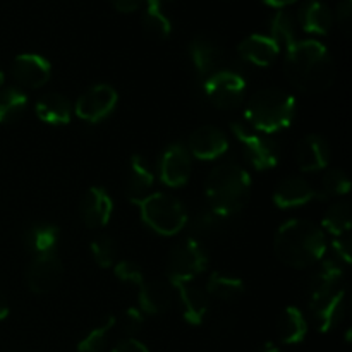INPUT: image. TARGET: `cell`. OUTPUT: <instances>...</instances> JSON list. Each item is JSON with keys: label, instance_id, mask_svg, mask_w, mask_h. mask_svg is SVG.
<instances>
[{"label": "cell", "instance_id": "obj_34", "mask_svg": "<svg viewBox=\"0 0 352 352\" xmlns=\"http://www.w3.org/2000/svg\"><path fill=\"white\" fill-rule=\"evenodd\" d=\"M270 36L277 41L280 52L291 47L296 41L294 23H292L291 16L287 12H284V10H278L270 21Z\"/></svg>", "mask_w": 352, "mask_h": 352}, {"label": "cell", "instance_id": "obj_46", "mask_svg": "<svg viewBox=\"0 0 352 352\" xmlns=\"http://www.w3.org/2000/svg\"><path fill=\"white\" fill-rule=\"evenodd\" d=\"M3 81H6V76H3V72H2V71H0V88H2Z\"/></svg>", "mask_w": 352, "mask_h": 352}, {"label": "cell", "instance_id": "obj_6", "mask_svg": "<svg viewBox=\"0 0 352 352\" xmlns=\"http://www.w3.org/2000/svg\"><path fill=\"white\" fill-rule=\"evenodd\" d=\"M208 267V253L199 241H181L170 250L167 258L168 284L196 280Z\"/></svg>", "mask_w": 352, "mask_h": 352}, {"label": "cell", "instance_id": "obj_33", "mask_svg": "<svg viewBox=\"0 0 352 352\" xmlns=\"http://www.w3.org/2000/svg\"><path fill=\"white\" fill-rule=\"evenodd\" d=\"M351 189L349 177L342 170H329L325 172L322 179V184L316 189V198L318 199H330L346 196Z\"/></svg>", "mask_w": 352, "mask_h": 352}, {"label": "cell", "instance_id": "obj_26", "mask_svg": "<svg viewBox=\"0 0 352 352\" xmlns=\"http://www.w3.org/2000/svg\"><path fill=\"white\" fill-rule=\"evenodd\" d=\"M206 294L212 298L220 299V301H236L246 292L243 278L236 275L223 274V272H213L210 274L205 287Z\"/></svg>", "mask_w": 352, "mask_h": 352}, {"label": "cell", "instance_id": "obj_43", "mask_svg": "<svg viewBox=\"0 0 352 352\" xmlns=\"http://www.w3.org/2000/svg\"><path fill=\"white\" fill-rule=\"evenodd\" d=\"M261 2L267 3V6L270 7H275V9H284V7L292 6V3L298 2V0H261Z\"/></svg>", "mask_w": 352, "mask_h": 352}, {"label": "cell", "instance_id": "obj_8", "mask_svg": "<svg viewBox=\"0 0 352 352\" xmlns=\"http://www.w3.org/2000/svg\"><path fill=\"white\" fill-rule=\"evenodd\" d=\"M230 129L243 146L246 160L250 162L251 167L260 172L277 167L280 162V148L274 140L260 133H253L246 126L237 122H234Z\"/></svg>", "mask_w": 352, "mask_h": 352}, {"label": "cell", "instance_id": "obj_13", "mask_svg": "<svg viewBox=\"0 0 352 352\" xmlns=\"http://www.w3.org/2000/svg\"><path fill=\"white\" fill-rule=\"evenodd\" d=\"M52 76V65L43 55L21 54L12 62V78L23 88L36 89L47 85Z\"/></svg>", "mask_w": 352, "mask_h": 352}, {"label": "cell", "instance_id": "obj_12", "mask_svg": "<svg viewBox=\"0 0 352 352\" xmlns=\"http://www.w3.org/2000/svg\"><path fill=\"white\" fill-rule=\"evenodd\" d=\"M160 181L167 188H182L191 175V155L181 143H174L162 153L158 164Z\"/></svg>", "mask_w": 352, "mask_h": 352}, {"label": "cell", "instance_id": "obj_30", "mask_svg": "<svg viewBox=\"0 0 352 352\" xmlns=\"http://www.w3.org/2000/svg\"><path fill=\"white\" fill-rule=\"evenodd\" d=\"M352 226V210L347 201L333 203L332 206L327 208L322 219V230L332 234L333 237L349 234Z\"/></svg>", "mask_w": 352, "mask_h": 352}, {"label": "cell", "instance_id": "obj_32", "mask_svg": "<svg viewBox=\"0 0 352 352\" xmlns=\"http://www.w3.org/2000/svg\"><path fill=\"white\" fill-rule=\"evenodd\" d=\"M117 318L113 315L107 316L98 327H95L93 330H89L78 344L79 352H103L107 347V342H109L110 332L116 327Z\"/></svg>", "mask_w": 352, "mask_h": 352}, {"label": "cell", "instance_id": "obj_36", "mask_svg": "<svg viewBox=\"0 0 352 352\" xmlns=\"http://www.w3.org/2000/svg\"><path fill=\"white\" fill-rule=\"evenodd\" d=\"M113 274L124 284H133L141 287L144 284V274L138 263L131 260H120L113 265Z\"/></svg>", "mask_w": 352, "mask_h": 352}, {"label": "cell", "instance_id": "obj_18", "mask_svg": "<svg viewBox=\"0 0 352 352\" xmlns=\"http://www.w3.org/2000/svg\"><path fill=\"white\" fill-rule=\"evenodd\" d=\"M296 162L302 172L325 170L330 162L329 143L320 134H308L296 146Z\"/></svg>", "mask_w": 352, "mask_h": 352}, {"label": "cell", "instance_id": "obj_4", "mask_svg": "<svg viewBox=\"0 0 352 352\" xmlns=\"http://www.w3.org/2000/svg\"><path fill=\"white\" fill-rule=\"evenodd\" d=\"M296 116V98L284 89L265 88L254 93L246 103L244 117L261 134L287 129Z\"/></svg>", "mask_w": 352, "mask_h": 352}, {"label": "cell", "instance_id": "obj_15", "mask_svg": "<svg viewBox=\"0 0 352 352\" xmlns=\"http://www.w3.org/2000/svg\"><path fill=\"white\" fill-rule=\"evenodd\" d=\"M79 213L88 229H103L113 213V201L107 189L93 186L85 192L79 205Z\"/></svg>", "mask_w": 352, "mask_h": 352}, {"label": "cell", "instance_id": "obj_37", "mask_svg": "<svg viewBox=\"0 0 352 352\" xmlns=\"http://www.w3.org/2000/svg\"><path fill=\"white\" fill-rule=\"evenodd\" d=\"M226 217H222L220 213L213 212L212 208L205 210L203 213H199L195 219V229L198 232H212V230H217L223 223Z\"/></svg>", "mask_w": 352, "mask_h": 352}, {"label": "cell", "instance_id": "obj_23", "mask_svg": "<svg viewBox=\"0 0 352 352\" xmlns=\"http://www.w3.org/2000/svg\"><path fill=\"white\" fill-rule=\"evenodd\" d=\"M172 306V287L165 282H144L140 287V309L143 315H164Z\"/></svg>", "mask_w": 352, "mask_h": 352}, {"label": "cell", "instance_id": "obj_3", "mask_svg": "<svg viewBox=\"0 0 352 352\" xmlns=\"http://www.w3.org/2000/svg\"><path fill=\"white\" fill-rule=\"evenodd\" d=\"M206 201L213 212L229 219L246 206L251 196V177L236 162H222L208 174L205 184Z\"/></svg>", "mask_w": 352, "mask_h": 352}, {"label": "cell", "instance_id": "obj_28", "mask_svg": "<svg viewBox=\"0 0 352 352\" xmlns=\"http://www.w3.org/2000/svg\"><path fill=\"white\" fill-rule=\"evenodd\" d=\"M346 287L344 285V268L342 265L337 261L329 260L322 263L318 272L315 274L311 280V287H309V298L311 296L327 294V292L339 291V289Z\"/></svg>", "mask_w": 352, "mask_h": 352}, {"label": "cell", "instance_id": "obj_29", "mask_svg": "<svg viewBox=\"0 0 352 352\" xmlns=\"http://www.w3.org/2000/svg\"><path fill=\"white\" fill-rule=\"evenodd\" d=\"M144 3H146L143 14L144 30L157 40H167L172 33V23L165 14V0H144Z\"/></svg>", "mask_w": 352, "mask_h": 352}, {"label": "cell", "instance_id": "obj_42", "mask_svg": "<svg viewBox=\"0 0 352 352\" xmlns=\"http://www.w3.org/2000/svg\"><path fill=\"white\" fill-rule=\"evenodd\" d=\"M113 6V9L119 10L122 14L136 12L138 9H141V6L144 3V0H109Z\"/></svg>", "mask_w": 352, "mask_h": 352}, {"label": "cell", "instance_id": "obj_45", "mask_svg": "<svg viewBox=\"0 0 352 352\" xmlns=\"http://www.w3.org/2000/svg\"><path fill=\"white\" fill-rule=\"evenodd\" d=\"M256 352H282V351L278 349L277 346H274V344H265V346L260 347Z\"/></svg>", "mask_w": 352, "mask_h": 352}, {"label": "cell", "instance_id": "obj_5", "mask_svg": "<svg viewBox=\"0 0 352 352\" xmlns=\"http://www.w3.org/2000/svg\"><path fill=\"white\" fill-rule=\"evenodd\" d=\"M134 205L140 208L141 220L158 236H175L188 223L184 205L167 192H150Z\"/></svg>", "mask_w": 352, "mask_h": 352}, {"label": "cell", "instance_id": "obj_9", "mask_svg": "<svg viewBox=\"0 0 352 352\" xmlns=\"http://www.w3.org/2000/svg\"><path fill=\"white\" fill-rule=\"evenodd\" d=\"M117 100H119V95L112 86L95 85L79 96L78 102L72 107V112L85 122L96 124L113 112Z\"/></svg>", "mask_w": 352, "mask_h": 352}, {"label": "cell", "instance_id": "obj_20", "mask_svg": "<svg viewBox=\"0 0 352 352\" xmlns=\"http://www.w3.org/2000/svg\"><path fill=\"white\" fill-rule=\"evenodd\" d=\"M316 198V189L302 177H287L275 188L274 199L275 206L280 210L299 208L308 205Z\"/></svg>", "mask_w": 352, "mask_h": 352}, {"label": "cell", "instance_id": "obj_14", "mask_svg": "<svg viewBox=\"0 0 352 352\" xmlns=\"http://www.w3.org/2000/svg\"><path fill=\"white\" fill-rule=\"evenodd\" d=\"M189 155L198 160H217L229 150V140L226 133L215 126H201L189 136Z\"/></svg>", "mask_w": 352, "mask_h": 352}, {"label": "cell", "instance_id": "obj_16", "mask_svg": "<svg viewBox=\"0 0 352 352\" xmlns=\"http://www.w3.org/2000/svg\"><path fill=\"white\" fill-rule=\"evenodd\" d=\"M172 287L177 291L179 299H181L182 316L186 322L192 327L201 325L208 313V294L205 289L199 287L196 280L177 282V284H172Z\"/></svg>", "mask_w": 352, "mask_h": 352}, {"label": "cell", "instance_id": "obj_21", "mask_svg": "<svg viewBox=\"0 0 352 352\" xmlns=\"http://www.w3.org/2000/svg\"><path fill=\"white\" fill-rule=\"evenodd\" d=\"M155 175L148 167L146 160L140 155H133L126 174V195L133 203L146 198L153 188Z\"/></svg>", "mask_w": 352, "mask_h": 352}, {"label": "cell", "instance_id": "obj_1", "mask_svg": "<svg viewBox=\"0 0 352 352\" xmlns=\"http://www.w3.org/2000/svg\"><path fill=\"white\" fill-rule=\"evenodd\" d=\"M289 81L305 93H322L336 81V62L329 48L316 40H296L284 50Z\"/></svg>", "mask_w": 352, "mask_h": 352}, {"label": "cell", "instance_id": "obj_22", "mask_svg": "<svg viewBox=\"0 0 352 352\" xmlns=\"http://www.w3.org/2000/svg\"><path fill=\"white\" fill-rule=\"evenodd\" d=\"M34 113L41 122L50 126H65L72 119V105L65 96L58 93H48L36 100Z\"/></svg>", "mask_w": 352, "mask_h": 352}, {"label": "cell", "instance_id": "obj_44", "mask_svg": "<svg viewBox=\"0 0 352 352\" xmlns=\"http://www.w3.org/2000/svg\"><path fill=\"white\" fill-rule=\"evenodd\" d=\"M9 313H10L9 305H7V302H6V299L0 298V322L7 318V316H9Z\"/></svg>", "mask_w": 352, "mask_h": 352}, {"label": "cell", "instance_id": "obj_40", "mask_svg": "<svg viewBox=\"0 0 352 352\" xmlns=\"http://www.w3.org/2000/svg\"><path fill=\"white\" fill-rule=\"evenodd\" d=\"M333 250H336L339 260H342L344 263H351V234L333 237Z\"/></svg>", "mask_w": 352, "mask_h": 352}, {"label": "cell", "instance_id": "obj_17", "mask_svg": "<svg viewBox=\"0 0 352 352\" xmlns=\"http://www.w3.org/2000/svg\"><path fill=\"white\" fill-rule=\"evenodd\" d=\"M189 55L196 72L203 78H208L213 72L220 71L223 64V50L215 40L210 36L199 34L192 38L189 43Z\"/></svg>", "mask_w": 352, "mask_h": 352}, {"label": "cell", "instance_id": "obj_38", "mask_svg": "<svg viewBox=\"0 0 352 352\" xmlns=\"http://www.w3.org/2000/svg\"><path fill=\"white\" fill-rule=\"evenodd\" d=\"M144 323V315L140 308H127L120 318V327L127 336L140 332V329Z\"/></svg>", "mask_w": 352, "mask_h": 352}, {"label": "cell", "instance_id": "obj_25", "mask_svg": "<svg viewBox=\"0 0 352 352\" xmlns=\"http://www.w3.org/2000/svg\"><path fill=\"white\" fill-rule=\"evenodd\" d=\"M299 23L306 33L311 34H329L333 26V14L325 3L318 0H311L306 3L299 12Z\"/></svg>", "mask_w": 352, "mask_h": 352}, {"label": "cell", "instance_id": "obj_39", "mask_svg": "<svg viewBox=\"0 0 352 352\" xmlns=\"http://www.w3.org/2000/svg\"><path fill=\"white\" fill-rule=\"evenodd\" d=\"M336 19L344 30V33H349L352 23V0H340L339 6H337Z\"/></svg>", "mask_w": 352, "mask_h": 352}, {"label": "cell", "instance_id": "obj_7", "mask_svg": "<svg viewBox=\"0 0 352 352\" xmlns=\"http://www.w3.org/2000/svg\"><path fill=\"white\" fill-rule=\"evenodd\" d=\"M203 91L212 105L222 110H232L246 98V79L232 69H220L205 78Z\"/></svg>", "mask_w": 352, "mask_h": 352}, {"label": "cell", "instance_id": "obj_19", "mask_svg": "<svg viewBox=\"0 0 352 352\" xmlns=\"http://www.w3.org/2000/svg\"><path fill=\"white\" fill-rule=\"evenodd\" d=\"M237 54L248 64L256 65V67H268L277 60L280 48L272 36L251 34L237 45Z\"/></svg>", "mask_w": 352, "mask_h": 352}, {"label": "cell", "instance_id": "obj_24", "mask_svg": "<svg viewBox=\"0 0 352 352\" xmlns=\"http://www.w3.org/2000/svg\"><path fill=\"white\" fill-rule=\"evenodd\" d=\"M277 332L278 339L287 346L301 344L308 336V322H306L301 309L296 308V306H287L278 316Z\"/></svg>", "mask_w": 352, "mask_h": 352}, {"label": "cell", "instance_id": "obj_27", "mask_svg": "<svg viewBox=\"0 0 352 352\" xmlns=\"http://www.w3.org/2000/svg\"><path fill=\"white\" fill-rule=\"evenodd\" d=\"M58 239H60V232L52 223H36L24 236L26 248L34 256L54 254L57 250Z\"/></svg>", "mask_w": 352, "mask_h": 352}, {"label": "cell", "instance_id": "obj_35", "mask_svg": "<svg viewBox=\"0 0 352 352\" xmlns=\"http://www.w3.org/2000/svg\"><path fill=\"white\" fill-rule=\"evenodd\" d=\"M93 258H95L96 265L100 268H110L117 263V246H116V241L112 239L110 236H98L96 239H93L91 246Z\"/></svg>", "mask_w": 352, "mask_h": 352}, {"label": "cell", "instance_id": "obj_2", "mask_svg": "<svg viewBox=\"0 0 352 352\" xmlns=\"http://www.w3.org/2000/svg\"><path fill=\"white\" fill-rule=\"evenodd\" d=\"M274 250L282 263L302 270L323 258L327 251L325 232L308 220H287L275 232Z\"/></svg>", "mask_w": 352, "mask_h": 352}, {"label": "cell", "instance_id": "obj_10", "mask_svg": "<svg viewBox=\"0 0 352 352\" xmlns=\"http://www.w3.org/2000/svg\"><path fill=\"white\" fill-rule=\"evenodd\" d=\"M64 280V265L57 254L34 256L26 270L28 287L34 294H48L55 291Z\"/></svg>", "mask_w": 352, "mask_h": 352}, {"label": "cell", "instance_id": "obj_41", "mask_svg": "<svg viewBox=\"0 0 352 352\" xmlns=\"http://www.w3.org/2000/svg\"><path fill=\"white\" fill-rule=\"evenodd\" d=\"M112 352H150V351H148V347L144 346V344H141L140 340L129 337V339L120 340V342L113 347Z\"/></svg>", "mask_w": 352, "mask_h": 352}, {"label": "cell", "instance_id": "obj_31", "mask_svg": "<svg viewBox=\"0 0 352 352\" xmlns=\"http://www.w3.org/2000/svg\"><path fill=\"white\" fill-rule=\"evenodd\" d=\"M26 109L28 96L19 88H6L0 91V124L14 122Z\"/></svg>", "mask_w": 352, "mask_h": 352}, {"label": "cell", "instance_id": "obj_11", "mask_svg": "<svg viewBox=\"0 0 352 352\" xmlns=\"http://www.w3.org/2000/svg\"><path fill=\"white\" fill-rule=\"evenodd\" d=\"M309 309L315 318V325L318 332L327 333L336 329L342 322L347 309L346 287L339 291L327 292V294L311 296L309 298Z\"/></svg>", "mask_w": 352, "mask_h": 352}]
</instances>
